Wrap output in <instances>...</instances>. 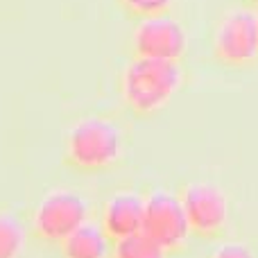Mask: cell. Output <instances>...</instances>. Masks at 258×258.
<instances>
[{
  "label": "cell",
  "instance_id": "1",
  "mask_svg": "<svg viewBox=\"0 0 258 258\" xmlns=\"http://www.w3.org/2000/svg\"><path fill=\"white\" fill-rule=\"evenodd\" d=\"M127 132L111 113H86L68 125L61 165L77 177H102L125 163Z\"/></svg>",
  "mask_w": 258,
  "mask_h": 258
},
{
  "label": "cell",
  "instance_id": "2",
  "mask_svg": "<svg viewBox=\"0 0 258 258\" xmlns=\"http://www.w3.org/2000/svg\"><path fill=\"white\" fill-rule=\"evenodd\" d=\"M188 80L186 61L127 57L116 80L120 107L129 116L147 120L174 102Z\"/></svg>",
  "mask_w": 258,
  "mask_h": 258
},
{
  "label": "cell",
  "instance_id": "3",
  "mask_svg": "<svg viewBox=\"0 0 258 258\" xmlns=\"http://www.w3.org/2000/svg\"><path fill=\"white\" fill-rule=\"evenodd\" d=\"M211 61L224 71L258 66V9L240 3L227 7L211 32Z\"/></svg>",
  "mask_w": 258,
  "mask_h": 258
},
{
  "label": "cell",
  "instance_id": "4",
  "mask_svg": "<svg viewBox=\"0 0 258 258\" xmlns=\"http://www.w3.org/2000/svg\"><path fill=\"white\" fill-rule=\"evenodd\" d=\"M91 218V206L77 190L52 188L27 215L30 240L41 249H57L59 242Z\"/></svg>",
  "mask_w": 258,
  "mask_h": 258
},
{
  "label": "cell",
  "instance_id": "5",
  "mask_svg": "<svg viewBox=\"0 0 258 258\" xmlns=\"http://www.w3.org/2000/svg\"><path fill=\"white\" fill-rule=\"evenodd\" d=\"M179 200L186 211L190 233L200 242H220L231 227L229 197L213 181H186L179 186Z\"/></svg>",
  "mask_w": 258,
  "mask_h": 258
},
{
  "label": "cell",
  "instance_id": "6",
  "mask_svg": "<svg viewBox=\"0 0 258 258\" xmlns=\"http://www.w3.org/2000/svg\"><path fill=\"white\" fill-rule=\"evenodd\" d=\"M188 50V27L174 12L134 21L127 34V57L186 61Z\"/></svg>",
  "mask_w": 258,
  "mask_h": 258
},
{
  "label": "cell",
  "instance_id": "7",
  "mask_svg": "<svg viewBox=\"0 0 258 258\" xmlns=\"http://www.w3.org/2000/svg\"><path fill=\"white\" fill-rule=\"evenodd\" d=\"M143 231L152 240L159 242L170 258H179L186 254L188 245L192 240V233L177 190L172 192L165 190V188L145 190Z\"/></svg>",
  "mask_w": 258,
  "mask_h": 258
},
{
  "label": "cell",
  "instance_id": "8",
  "mask_svg": "<svg viewBox=\"0 0 258 258\" xmlns=\"http://www.w3.org/2000/svg\"><path fill=\"white\" fill-rule=\"evenodd\" d=\"M145 215V192L132 188H118L109 192L98 209V224L111 242L143 231Z\"/></svg>",
  "mask_w": 258,
  "mask_h": 258
},
{
  "label": "cell",
  "instance_id": "9",
  "mask_svg": "<svg viewBox=\"0 0 258 258\" xmlns=\"http://www.w3.org/2000/svg\"><path fill=\"white\" fill-rule=\"evenodd\" d=\"M59 258H111V240L98 220H86L73 233H68L54 249Z\"/></svg>",
  "mask_w": 258,
  "mask_h": 258
},
{
  "label": "cell",
  "instance_id": "10",
  "mask_svg": "<svg viewBox=\"0 0 258 258\" xmlns=\"http://www.w3.org/2000/svg\"><path fill=\"white\" fill-rule=\"evenodd\" d=\"M27 240V220L12 211H0V258H21Z\"/></svg>",
  "mask_w": 258,
  "mask_h": 258
},
{
  "label": "cell",
  "instance_id": "11",
  "mask_svg": "<svg viewBox=\"0 0 258 258\" xmlns=\"http://www.w3.org/2000/svg\"><path fill=\"white\" fill-rule=\"evenodd\" d=\"M111 258H170V256L145 231H138L111 242Z\"/></svg>",
  "mask_w": 258,
  "mask_h": 258
},
{
  "label": "cell",
  "instance_id": "12",
  "mask_svg": "<svg viewBox=\"0 0 258 258\" xmlns=\"http://www.w3.org/2000/svg\"><path fill=\"white\" fill-rule=\"evenodd\" d=\"M113 5L122 14L125 21L134 23V21H141V18L174 12L177 0H113Z\"/></svg>",
  "mask_w": 258,
  "mask_h": 258
},
{
  "label": "cell",
  "instance_id": "13",
  "mask_svg": "<svg viewBox=\"0 0 258 258\" xmlns=\"http://www.w3.org/2000/svg\"><path fill=\"white\" fill-rule=\"evenodd\" d=\"M206 258H258L251 245L242 240H224L215 247Z\"/></svg>",
  "mask_w": 258,
  "mask_h": 258
},
{
  "label": "cell",
  "instance_id": "14",
  "mask_svg": "<svg viewBox=\"0 0 258 258\" xmlns=\"http://www.w3.org/2000/svg\"><path fill=\"white\" fill-rule=\"evenodd\" d=\"M240 3H245V5H249V7L258 9V0H240Z\"/></svg>",
  "mask_w": 258,
  "mask_h": 258
}]
</instances>
